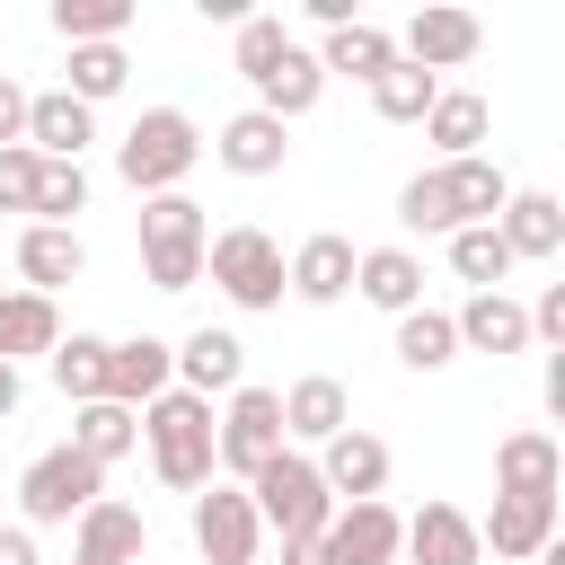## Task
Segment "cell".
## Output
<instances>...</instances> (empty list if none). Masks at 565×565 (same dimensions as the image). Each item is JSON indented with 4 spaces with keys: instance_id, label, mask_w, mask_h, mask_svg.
<instances>
[{
    "instance_id": "cell-15",
    "label": "cell",
    "mask_w": 565,
    "mask_h": 565,
    "mask_svg": "<svg viewBox=\"0 0 565 565\" xmlns=\"http://www.w3.org/2000/svg\"><path fill=\"white\" fill-rule=\"evenodd\" d=\"M494 238L512 247V265H556L565 256V203L547 185H512L494 212Z\"/></svg>"
},
{
    "instance_id": "cell-43",
    "label": "cell",
    "mask_w": 565,
    "mask_h": 565,
    "mask_svg": "<svg viewBox=\"0 0 565 565\" xmlns=\"http://www.w3.org/2000/svg\"><path fill=\"white\" fill-rule=\"evenodd\" d=\"M0 565H44V556H35V530H26V521H0Z\"/></svg>"
},
{
    "instance_id": "cell-40",
    "label": "cell",
    "mask_w": 565,
    "mask_h": 565,
    "mask_svg": "<svg viewBox=\"0 0 565 565\" xmlns=\"http://www.w3.org/2000/svg\"><path fill=\"white\" fill-rule=\"evenodd\" d=\"M397 230H415V238H450V230H459V221H450V194H441L433 168H415V177L397 185Z\"/></svg>"
},
{
    "instance_id": "cell-4",
    "label": "cell",
    "mask_w": 565,
    "mask_h": 565,
    "mask_svg": "<svg viewBox=\"0 0 565 565\" xmlns=\"http://www.w3.org/2000/svg\"><path fill=\"white\" fill-rule=\"evenodd\" d=\"M141 274H150V291H194L203 282V238H212V221H203V203L194 194H150L141 203Z\"/></svg>"
},
{
    "instance_id": "cell-11",
    "label": "cell",
    "mask_w": 565,
    "mask_h": 565,
    "mask_svg": "<svg viewBox=\"0 0 565 565\" xmlns=\"http://www.w3.org/2000/svg\"><path fill=\"white\" fill-rule=\"evenodd\" d=\"M353 238L344 230H309L291 256H282V291L300 300V309H335V300H353Z\"/></svg>"
},
{
    "instance_id": "cell-5",
    "label": "cell",
    "mask_w": 565,
    "mask_h": 565,
    "mask_svg": "<svg viewBox=\"0 0 565 565\" xmlns=\"http://www.w3.org/2000/svg\"><path fill=\"white\" fill-rule=\"evenodd\" d=\"M274 450H291V441H282V397H274L265 380H238V388L212 406V468H221L230 486H247Z\"/></svg>"
},
{
    "instance_id": "cell-38",
    "label": "cell",
    "mask_w": 565,
    "mask_h": 565,
    "mask_svg": "<svg viewBox=\"0 0 565 565\" xmlns=\"http://www.w3.org/2000/svg\"><path fill=\"white\" fill-rule=\"evenodd\" d=\"M433 97H441V79L415 71V62H388V71L371 79V115H380V124H424Z\"/></svg>"
},
{
    "instance_id": "cell-39",
    "label": "cell",
    "mask_w": 565,
    "mask_h": 565,
    "mask_svg": "<svg viewBox=\"0 0 565 565\" xmlns=\"http://www.w3.org/2000/svg\"><path fill=\"white\" fill-rule=\"evenodd\" d=\"M79 212H88V168H53V159H44V177H35V212H26V221H44V230H79Z\"/></svg>"
},
{
    "instance_id": "cell-31",
    "label": "cell",
    "mask_w": 565,
    "mask_h": 565,
    "mask_svg": "<svg viewBox=\"0 0 565 565\" xmlns=\"http://www.w3.org/2000/svg\"><path fill=\"white\" fill-rule=\"evenodd\" d=\"M71 450L97 459V468H115V459L141 450V415L115 406V397H88V406H71Z\"/></svg>"
},
{
    "instance_id": "cell-26",
    "label": "cell",
    "mask_w": 565,
    "mask_h": 565,
    "mask_svg": "<svg viewBox=\"0 0 565 565\" xmlns=\"http://www.w3.org/2000/svg\"><path fill=\"white\" fill-rule=\"evenodd\" d=\"M53 344H62V300L0 282V362L18 371V362H44Z\"/></svg>"
},
{
    "instance_id": "cell-35",
    "label": "cell",
    "mask_w": 565,
    "mask_h": 565,
    "mask_svg": "<svg viewBox=\"0 0 565 565\" xmlns=\"http://www.w3.org/2000/svg\"><path fill=\"white\" fill-rule=\"evenodd\" d=\"M441 247H450V274H459L468 291H503V282H512V247L494 238V221H477V230H450Z\"/></svg>"
},
{
    "instance_id": "cell-17",
    "label": "cell",
    "mask_w": 565,
    "mask_h": 565,
    "mask_svg": "<svg viewBox=\"0 0 565 565\" xmlns=\"http://www.w3.org/2000/svg\"><path fill=\"white\" fill-rule=\"evenodd\" d=\"M274 397H282V441H291V450H327V441L353 424V397H344L335 371H300V380L274 388Z\"/></svg>"
},
{
    "instance_id": "cell-8",
    "label": "cell",
    "mask_w": 565,
    "mask_h": 565,
    "mask_svg": "<svg viewBox=\"0 0 565 565\" xmlns=\"http://www.w3.org/2000/svg\"><path fill=\"white\" fill-rule=\"evenodd\" d=\"M185 530H194V556L203 565H256V547H265V521H256L247 486H230V477H212L185 503Z\"/></svg>"
},
{
    "instance_id": "cell-21",
    "label": "cell",
    "mask_w": 565,
    "mask_h": 565,
    "mask_svg": "<svg viewBox=\"0 0 565 565\" xmlns=\"http://www.w3.org/2000/svg\"><path fill=\"white\" fill-rule=\"evenodd\" d=\"M88 141H97V115H88L79 97H62V88H26V150H35V159L79 168Z\"/></svg>"
},
{
    "instance_id": "cell-34",
    "label": "cell",
    "mask_w": 565,
    "mask_h": 565,
    "mask_svg": "<svg viewBox=\"0 0 565 565\" xmlns=\"http://www.w3.org/2000/svg\"><path fill=\"white\" fill-rule=\"evenodd\" d=\"M124 79H132V53H124V44H71V79H62V97H79V106L97 115L106 97H124Z\"/></svg>"
},
{
    "instance_id": "cell-10",
    "label": "cell",
    "mask_w": 565,
    "mask_h": 565,
    "mask_svg": "<svg viewBox=\"0 0 565 565\" xmlns=\"http://www.w3.org/2000/svg\"><path fill=\"white\" fill-rule=\"evenodd\" d=\"M397 539H406V512L388 494L335 503V521L318 530V565H397Z\"/></svg>"
},
{
    "instance_id": "cell-45",
    "label": "cell",
    "mask_w": 565,
    "mask_h": 565,
    "mask_svg": "<svg viewBox=\"0 0 565 565\" xmlns=\"http://www.w3.org/2000/svg\"><path fill=\"white\" fill-rule=\"evenodd\" d=\"M539 397H547V415L565 424V353H547V371H539Z\"/></svg>"
},
{
    "instance_id": "cell-1",
    "label": "cell",
    "mask_w": 565,
    "mask_h": 565,
    "mask_svg": "<svg viewBox=\"0 0 565 565\" xmlns=\"http://www.w3.org/2000/svg\"><path fill=\"white\" fill-rule=\"evenodd\" d=\"M203 168V124L185 106H141L115 141V177L150 203V194H185V177Z\"/></svg>"
},
{
    "instance_id": "cell-18",
    "label": "cell",
    "mask_w": 565,
    "mask_h": 565,
    "mask_svg": "<svg viewBox=\"0 0 565 565\" xmlns=\"http://www.w3.org/2000/svg\"><path fill=\"white\" fill-rule=\"evenodd\" d=\"M203 150H212L230 177H282V168H291V124H274L265 106H238Z\"/></svg>"
},
{
    "instance_id": "cell-30",
    "label": "cell",
    "mask_w": 565,
    "mask_h": 565,
    "mask_svg": "<svg viewBox=\"0 0 565 565\" xmlns=\"http://www.w3.org/2000/svg\"><path fill=\"white\" fill-rule=\"evenodd\" d=\"M247 97H256L274 124H300V115L327 97V71H318V53H309V44H291V53H282V62H274V71L247 88Z\"/></svg>"
},
{
    "instance_id": "cell-24",
    "label": "cell",
    "mask_w": 565,
    "mask_h": 565,
    "mask_svg": "<svg viewBox=\"0 0 565 565\" xmlns=\"http://www.w3.org/2000/svg\"><path fill=\"white\" fill-rule=\"evenodd\" d=\"M565 486V450L547 424H521L494 441V494H556Z\"/></svg>"
},
{
    "instance_id": "cell-32",
    "label": "cell",
    "mask_w": 565,
    "mask_h": 565,
    "mask_svg": "<svg viewBox=\"0 0 565 565\" xmlns=\"http://www.w3.org/2000/svg\"><path fill=\"white\" fill-rule=\"evenodd\" d=\"M44 371H53V388H62L71 406L106 397V335H88V327H62V344L44 353Z\"/></svg>"
},
{
    "instance_id": "cell-6",
    "label": "cell",
    "mask_w": 565,
    "mask_h": 565,
    "mask_svg": "<svg viewBox=\"0 0 565 565\" xmlns=\"http://www.w3.org/2000/svg\"><path fill=\"white\" fill-rule=\"evenodd\" d=\"M247 503L265 521V539H318L335 521V494L318 486V459L309 450H274L256 477H247Z\"/></svg>"
},
{
    "instance_id": "cell-42",
    "label": "cell",
    "mask_w": 565,
    "mask_h": 565,
    "mask_svg": "<svg viewBox=\"0 0 565 565\" xmlns=\"http://www.w3.org/2000/svg\"><path fill=\"white\" fill-rule=\"evenodd\" d=\"M18 141H26V88L0 71V150H18Z\"/></svg>"
},
{
    "instance_id": "cell-28",
    "label": "cell",
    "mask_w": 565,
    "mask_h": 565,
    "mask_svg": "<svg viewBox=\"0 0 565 565\" xmlns=\"http://www.w3.org/2000/svg\"><path fill=\"white\" fill-rule=\"evenodd\" d=\"M486 132H494V106H486L477 88H441V97L424 106V141H433L441 159H477Z\"/></svg>"
},
{
    "instance_id": "cell-44",
    "label": "cell",
    "mask_w": 565,
    "mask_h": 565,
    "mask_svg": "<svg viewBox=\"0 0 565 565\" xmlns=\"http://www.w3.org/2000/svg\"><path fill=\"white\" fill-rule=\"evenodd\" d=\"M300 9H309V26H318V35H335V26H353V18H362L353 0H300Z\"/></svg>"
},
{
    "instance_id": "cell-7",
    "label": "cell",
    "mask_w": 565,
    "mask_h": 565,
    "mask_svg": "<svg viewBox=\"0 0 565 565\" xmlns=\"http://www.w3.org/2000/svg\"><path fill=\"white\" fill-rule=\"evenodd\" d=\"M97 494H106V468L79 459L71 441H53V450H35V459L18 468V521H26V530H71Z\"/></svg>"
},
{
    "instance_id": "cell-2",
    "label": "cell",
    "mask_w": 565,
    "mask_h": 565,
    "mask_svg": "<svg viewBox=\"0 0 565 565\" xmlns=\"http://www.w3.org/2000/svg\"><path fill=\"white\" fill-rule=\"evenodd\" d=\"M141 450H150V477H159L168 494H185V503L221 477V468H212V406L185 397V388H168V397L141 406Z\"/></svg>"
},
{
    "instance_id": "cell-25",
    "label": "cell",
    "mask_w": 565,
    "mask_h": 565,
    "mask_svg": "<svg viewBox=\"0 0 565 565\" xmlns=\"http://www.w3.org/2000/svg\"><path fill=\"white\" fill-rule=\"evenodd\" d=\"M450 327H459V353H530V318H521V300L512 291H468L459 309H450Z\"/></svg>"
},
{
    "instance_id": "cell-23",
    "label": "cell",
    "mask_w": 565,
    "mask_h": 565,
    "mask_svg": "<svg viewBox=\"0 0 565 565\" xmlns=\"http://www.w3.org/2000/svg\"><path fill=\"white\" fill-rule=\"evenodd\" d=\"M353 300H371L380 318L424 309V256L415 247H362L353 256Z\"/></svg>"
},
{
    "instance_id": "cell-41",
    "label": "cell",
    "mask_w": 565,
    "mask_h": 565,
    "mask_svg": "<svg viewBox=\"0 0 565 565\" xmlns=\"http://www.w3.org/2000/svg\"><path fill=\"white\" fill-rule=\"evenodd\" d=\"M35 177H44V159L18 141V150H0V212H35Z\"/></svg>"
},
{
    "instance_id": "cell-27",
    "label": "cell",
    "mask_w": 565,
    "mask_h": 565,
    "mask_svg": "<svg viewBox=\"0 0 565 565\" xmlns=\"http://www.w3.org/2000/svg\"><path fill=\"white\" fill-rule=\"evenodd\" d=\"M309 53H318V71H327V79L371 88V79L397 62V35H388L380 18H353V26H335V35H327V44H309Z\"/></svg>"
},
{
    "instance_id": "cell-12",
    "label": "cell",
    "mask_w": 565,
    "mask_h": 565,
    "mask_svg": "<svg viewBox=\"0 0 565 565\" xmlns=\"http://www.w3.org/2000/svg\"><path fill=\"white\" fill-rule=\"evenodd\" d=\"M477 547L494 565H539L556 547V494H494V512L477 521Z\"/></svg>"
},
{
    "instance_id": "cell-16",
    "label": "cell",
    "mask_w": 565,
    "mask_h": 565,
    "mask_svg": "<svg viewBox=\"0 0 565 565\" xmlns=\"http://www.w3.org/2000/svg\"><path fill=\"white\" fill-rule=\"evenodd\" d=\"M177 388V344L168 335H106V397L115 406H150V397H168Z\"/></svg>"
},
{
    "instance_id": "cell-19",
    "label": "cell",
    "mask_w": 565,
    "mask_h": 565,
    "mask_svg": "<svg viewBox=\"0 0 565 565\" xmlns=\"http://www.w3.org/2000/svg\"><path fill=\"white\" fill-rule=\"evenodd\" d=\"M318 459V486L335 494V503H371V494H388V441L380 433H362V424H344L327 450H309Z\"/></svg>"
},
{
    "instance_id": "cell-9",
    "label": "cell",
    "mask_w": 565,
    "mask_h": 565,
    "mask_svg": "<svg viewBox=\"0 0 565 565\" xmlns=\"http://www.w3.org/2000/svg\"><path fill=\"white\" fill-rule=\"evenodd\" d=\"M397 35V62H415V71H468L477 62V44H486V26H477V9H450V0H424L406 26H388Z\"/></svg>"
},
{
    "instance_id": "cell-14",
    "label": "cell",
    "mask_w": 565,
    "mask_h": 565,
    "mask_svg": "<svg viewBox=\"0 0 565 565\" xmlns=\"http://www.w3.org/2000/svg\"><path fill=\"white\" fill-rule=\"evenodd\" d=\"M141 556H150V521H141V503L97 494V503L71 521V565H141Z\"/></svg>"
},
{
    "instance_id": "cell-36",
    "label": "cell",
    "mask_w": 565,
    "mask_h": 565,
    "mask_svg": "<svg viewBox=\"0 0 565 565\" xmlns=\"http://www.w3.org/2000/svg\"><path fill=\"white\" fill-rule=\"evenodd\" d=\"M397 362H406V371H450V362H459V327H450V309H433V300L406 309V318H397Z\"/></svg>"
},
{
    "instance_id": "cell-13",
    "label": "cell",
    "mask_w": 565,
    "mask_h": 565,
    "mask_svg": "<svg viewBox=\"0 0 565 565\" xmlns=\"http://www.w3.org/2000/svg\"><path fill=\"white\" fill-rule=\"evenodd\" d=\"M9 274H18V291L62 300V291L88 274V238H79V230H44V221H26V230L9 238Z\"/></svg>"
},
{
    "instance_id": "cell-3",
    "label": "cell",
    "mask_w": 565,
    "mask_h": 565,
    "mask_svg": "<svg viewBox=\"0 0 565 565\" xmlns=\"http://www.w3.org/2000/svg\"><path fill=\"white\" fill-rule=\"evenodd\" d=\"M203 274H212V291H221L238 318L282 309V238H274V230H256V221L212 230V238H203Z\"/></svg>"
},
{
    "instance_id": "cell-33",
    "label": "cell",
    "mask_w": 565,
    "mask_h": 565,
    "mask_svg": "<svg viewBox=\"0 0 565 565\" xmlns=\"http://www.w3.org/2000/svg\"><path fill=\"white\" fill-rule=\"evenodd\" d=\"M291 44H300V35H291V26L274 18V9H247V18L230 26V71H238V79L256 88V79H265V71H274V62L291 53Z\"/></svg>"
},
{
    "instance_id": "cell-37",
    "label": "cell",
    "mask_w": 565,
    "mask_h": 565,
    "mask_svg": "<svg viewBox=\"0 0 565 565\" xmlns=\"http://www.w3.org/2000/svg\"><path fill=\"white\" fill-rule=\"evenodd\" d=\"M44 18L62 44H124L132 35V0H53Z\"/></svg>"
},
{
    "instance_id": "cell-22",
    "label": "cell",
    "mask_w": 565,
    "mask_h": 565,
    "mask_svg": "<svg viewBox=\"0 0 565 565\" xmlns=\"http://www.w3.org/2000/svg\"><path fill=\"white\" fill-rule=\"evenodd\" d=\"M238 380H247V344H238L230 327H194V335H177V388H185V397L221 406Z\"/></svg>"
},
{
    "instance_id": "cell-46",
    "label": "cell",
    "mask_w": 565,
    "mask_h": 565,
    "mask_svg": "<svg viewBox=\"0 0 565 565\" xmlns=\"http://www.w3.org/2000/svg\"><path fill=\"white\" fill-rule=\"evenodd\" d=\"M18 406H26V371H9V362H0V424H9Z\"/></svg>"
},
{
    "instance_id": "cell-20",
    "label": "cell",
    "mask_w": 565,
    "mask_h": 565,
    "mask_svg": "<svg viewBox=\"0 0 565 565\" xmlns=\"http://www.w3.org/2000/svg\"><path fill=\"white\" fill-rule=\"evenodd\" d=\"M397 565H486V547H477V512H459V503L433 494L424 512H406Z\"/></svg>"
},
{
    "instance_id": "cell-29",
    "label": "cell",
    "mask_w": 565,
    "mask_h": 565,
    "mask_svg": "<svg viewBox=\"0 0 565 565\" xmlns=\"http://www.w3.org/2000/svg\"><path fill=\"white\" fill-rule=\"evenodd\" d=\"M433 177H441V194H450V221L459 230H477V221H494L503 212V194H512V177L477 150V159H433Z\"/></svg>"
}]
</instances>
